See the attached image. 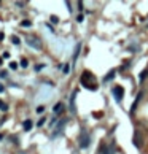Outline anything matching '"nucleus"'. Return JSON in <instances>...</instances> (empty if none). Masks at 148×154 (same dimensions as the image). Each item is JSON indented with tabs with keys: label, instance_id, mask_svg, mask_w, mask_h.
<instances>
[{
	"label": "nucleus",
	"instance_id": "7",
	"mask_svg": "<svg viewBox=\"0 0 148 154\" xmlns=\"http://www.w3.org/2000/svg\"><path fill=\"white\" fill-rule=\"evenodd\" d=\"M64 110H66V105H64L62 102L56 103V105H54V108H53V111H54V114H56V116H57V114H61Z\"/></svg>",
	"mask_w": 148,
	"mask_h": 154
},
{
	"label": "nucleus",
	"instance_id": "5",
	"mask_svg": "<svg viewBox=\"0 0 148 154\" xmlns=\"http://www.w3.org/2000/svg\"><path fill=\"white\" fill-rule=\"evenodd\" d=\"M112 92H113V97H115V100H116V102L123 100V95H124V87L123 86H115L112 89Z\"/></svg>",
	"mask_w": 148,
	"mask_h": 154
},
{
	"label": "nucleus",
	"instance_id": "11",
	"mask_svg": "<svg viewBox=\"0 0 148 154\" xmlns=\"http://www.w3.org/2000/svg\"><path fill=\"white\" fill-rule=\"evenodd\" d=\"M147 78H148V68H145V70H142V72H140V75H138V83L143 84V81H145Z\"/></svg>",
	"mask_w": 148,
	"mask_h": 154
},
{
	"label": "nucleus",
	"instance_id": "1",
	"mask_svg": "<svg viewBox=\"0 0 148 154\" xmlns=\"http://www.w3.org/2000/svg\"><path fill=\"white\" fill-rule=\"evenodd\" d=\"M80 83L83 84V87H86V89H89V91H97L99 89V84H97L96 76L92 75V72H88V70H85V72L81 73Z\"/></svg>",
	"mask_w": 148,
	"mask_h": 154
},
{
	"label": "nucleus",
	"instance_id": "29",
	"mask_svg": "<svg viewBox=\"0 0 148 154\" xmlns=\"http://www.w3.org/2000/svg\"><path fill=\"white\" fill-rule=\"evenodd\" d=\"M3 38H5V35H3V32H0V41H3Z\"/></svg>",
	"mask_w": 148,
	"mask_h": 154
},
{
	"label": "nucleus",
	"instance_id": "30",
	"mask_svg": "<svg viewBox=\"0 0 148 154\" xmlns=\"http://www.w3.org/2000/svg\"><path fill=\"white\" fill-rule=\"evenodd\" d=\"M2 140H3V133H0V142H2Z\"/></svg>",
	"mask_w": 148,
	"mask_h": 154
},
{
	"label": "nucleus",
	"instance_id": "4",
	"mask_svg": "<svg viewBox=\"0 0 148 154\" xmlns=\"http://www.w3.org/2000/svg\"><path fill=\"white\" fill-rule=\"evenodd\" d=\"M132 143L135 144V148H142V146H143V135H142L140 130H135V132H134Z\"/></svg>",
	"mask_w": 148,
	"mask_h": 154
},
{
	"label": "nucleus",
	"instance_id": "19",
	"mask_svg": "<svg viewBox=\"0 0 148 154\" xmlns=\"http://www.w3.org/2000/svg\"><path fill=\"white\" fill-rule=\"evenodd\" d=\"M0 110H2V111H7L8 110V105L5 103V102H2V100H0Z\"/></svg>",
	"mask_w": 148,
	"mask_h": 154
},
{
	"label": "nucleus",
	"instance_id": "14",
	"mask_svg": "<svg viewBox=\"0 0 148 154\" xmlns=\"http://www.w3.org/2000/svg\"><path fill=\"white\" fill-rule=\"evenodd\" d=\"M80 49H81V43H78V45H77V48H75V53H73V62L77 60V57H78V53H80Z\"/></svg>",
	"mask_w": 148,
	"mask_h": 154
},
{
	"label": "nucleus",
	"instance_id": "13",
	"mask_svg": "<svg viewBox=\"0 0 148 154\" xmlns=\"http://www.w3.org/2000/svg\"><path fill=\"white\" fill-rule=\"evenodd\" d=\"M115 75H116V70H110V73L107 75V76H104V81L107 83V81H110V80H113Z\"/></svg>",
	"mask_w": 148,
	"mask_h": 154
},
{
	"label": "nucleus",
	"instance_id": "10",
	"mask_svg": "<svg viewBox=\"0 0 148 154\" xmlns=\"http://www.w3.org/2000/svg\"><path fill=\"white\" fill-rule=\"evenodd\" d=\"M32 127H34V122H32L30 119H26L24 122H22V129H24L26 132H29V130H32Z\"/></svg>",
	"mask_w": 148,
	"mask_h": 154
},
{
	"label": "nucleus",
	"instance_id": "22",
	"mask_svg": "<svg viewBox=\"0 0 148 154\" xmlns=\"http://www.w3.org/2000/svg\"><path fill=\"white\" fill-rule=\"evenodd\" d=\"M43 111H45V106H43V105H40L38 108H37V113H38V114H41Z\"/></svg>",
	"mask_w": 148,
	"mask_h": 154
},
{
	"label": "nucleus",
	"instance_id": "15",
	"mask_svg": "<svg viewBox=\"0 0 148 154\" xmlns=\"http://www.w3.org/2000/svg\"><path fill=\"white\" fill-rule=\"evenodd\" d=\"M21 27H32V21H29V19L21 21Z\"/></svg>",
	"mask_w": 148,
	"mask_h": 154
},
{
	"label": "nucleus",
	"instance_id": "2",
	"mask_svg": "<svg viewBox=\"0 0 148 154\" xmlns=\"http://www.w3.org/2000/svg\"><path fill=\"white\" fill-rule=\"evenodd\" d=\"M26 43L29 45L30 48H34V49H41V48H43L41 40L38 38V37H35V35H27L26 37Z\"/></svg>",
	"mask_w": 148,
	"mask_h": 154
},
{
	"label": "nucleus",
	"instance_id": "17",
	"mask_svg": "<svg viewBox=\"0 0 148 154\" xmlns=\"http://www.w3.org/2000/svg\"><path fill=\"white\" fill-rule=\"evenodd\" d=\"M11 43H13V45H21V40L18 38L16 35H13V37H11Z\"/></svg>",
	"mask_w": 148,
	"mask_h": 154
},
{
	"label": "nucleus",
	"instance_id": "3",
	"mask_svg": "<svg viewBox=\"0 0 148 154\" xmlns=\"http://www.w3.org/2000/svg\"><path fill=\"white\" fill-rule=\"evenodd\" d=\"M78 143H80V149H86V148H89V144H91V137H89V133H88L86 130H83V132L80 133Z\"/></svg>",
	"mask_w": 148,
	"mask_h": 154
},
{
	"label": "nucleus",
	"instance_id": "20",
	"mask_svg": "<svg viewBox=\"0 0 148 154\" xmlns=\"http://www.w3.org/2000/svg\"><path fill=\"white\" fill-rule=\"evenodd\" d=\"M49 19H51L53 24H57V22H59V18H57V16H54V15H53L51 18H49Z\"/></svg>",
	"mask_w": 148,
	"mask_h": 154
},
{
	"label": "nucleus",
	"instance_id": "12",
	"mask_svg": "<svg viewBox=\"0 0 148 154\" xmlns=\"http://www.w3.org/2000/svg\"><path fill=\"white\" fill-rule=\"evenodd\" d=\"M102 154H115V144H110V146H102Z\"/></svg>",
	"mask_w": 148,
	"mask_h": 154
},
{
	"label": "nucleus",
	"instance_id": "26",
	"mask_svg": "<svg viewBox=\"0 0 148 154\" xmlns=\"http://www.w3.org/2000/svg\"><path fill=\"white\" fill-rule=\"evenodd\" d=\"M10 57V53H8V51H5V53H3V59H8Z\"/></svg>",
	"mask_w": 148,
	"mask_h": 154
},
{
	"label": "nucleus",
	"instance_id": "6",
	"mask_svg": "<svg viewBox=\"0 0 148 154\" xmlns=\"http://www.w3.org/2000/svg\"><path fill=\"white\" fill-rule=\"evenodd\" d=\"M67 121H59V122L56 124V127H54L53 130V135H51V140H54L56 137H59V135L62 133V130H64V125H66Z\"/></svg>",
	"mask_w": 148,
	"mask_h": 154
},
{
	"label": "nucleus",
	"instance_id": "21",
	"mask_svg": "<svg viewBox=\"0 0 148 154\" xmlns=\"http://www.w3.org/2000/svg\"><path fill=\"white\" fill-rule=\"evenodd\" d=\"M46 122V118H41L40 121H38V122H37V125H38V127H41V125H43Z\"/></svg>",
	"mask_w": 148,
	"mask_h": 154
},
{
	"label": "nucleus",
	"instance_id": "27",
	"mask_svg": "<svg viewBox=\"0 0 148 154\" xmlns=\"http://www.w3.org/2000/svg\"><path fill=\"white\" fill-rule=\"evenodd\" d=\"M2 92H5V86H3L2 83H0V94H2Z\"/></svg>",
	"mask_w": 148,
	"mask_h": 154
},
{
	"label": "nucleus",
	"instance_id": "28",
	"mask_svg": "<svg viewBox=\"0 0 148 154\" xmlns=\"http://www.w3.org/2000/svg\"><path fill=\"white\" fill-rule=\"evenodd\" d=\"M78 10H80V11L83 10V2H78Z\"/></svg>",
	"mask_w": 148,
	"mask_h": 154
},
{
	"label": "nucleus",
	"instance_id": "8",
	"mask_svg": "<svg viewBox=\"0 0 148 154\" xmlns=\"http://www.w3.org/2000/svg\"><path fill=\"white\" fill-rule=\"evenodd\" d=\"M78 94V91H73V94L70 97V111L72 113H77V106H75V97Z\"/></svg>",
	"mask_w": 148,
	"mask_h": 154
},
{
	"label": "nucleus",
	"instance_id": "16",
	"mask_svg": "<svg viewBox=\"0 0 148 154\" xmlns=\"http://www.w3.org/2000/svg\"><path fill=\"white\" fill-rule=\"evenodd\" d=\"M62 73H64V75H68V73H70V65H68V64H66V65L62 67Z\"/></svg>",
	"mask_w": 148,
	"mask_h": 154
},
{
	"label": "nucleus",
	"instance_id": "18",
	"mask_svg": "<svg viewBox=\"0 0 148 154\" xmlns=\"http://www.w3.org/2000/svg\"><path fill=\"white\" fill-rule=\"evenodd\" d=\"M19 65H21L22 68H27V65H29V60H27V59H21V64H19Z\"/></svg>",
	"mask_w": 148,
	"mask_h": 154
},
{
	"label": "nucleus",
	"instance_id": "33",
	"mask_svg": "<svg viewBox=\"0 0 148 154\" xmlns=\"http://www.w3.org/2000/svg\"><path fill=\"white\" fill-rule=\"evenodd\" d=\"M73 154H78V153H73Z\"/></svg>",
	"mask_w": 148,
	"mask_h": 154
},
{
	"label": "nucleus",
	"instance_id": "23",
	"mask_svg": "<svg viewBox=\"0 0 148 154\" xmlns=\"http://www.w3.org/2000/svg\"><path fill=\"white\" fill-rule=\"evenodd\" d=\"M10 68H11V70H16V68H18V64H16V62H10Z\"/></svg>",
	"mask_w": 148,
	"mask_h": 154
},
{
	"label": "nucleus",
	"instance_id": "9",
	"mask_svg": "<svg viewBox=\"0 0 148 154\" xmlns=\"http://www.w3.org/2000/svg\"><path fill=\"white\" fill-rule=\"evenodd\" d=\"M142 97H143V92H138L137 97H135V102H134V105L131 106V114H134V111H135V108H137V105H138V102H140Z\"/></svg>",
	"mask_w": 148,
	"mask_h": 154
},
{
	"label": "nucleus",
	"instance_id": "24",
	"mask_svg": "<svg viewBox=\"0 0 148 154\" xmlns=\"http://www.w3.org/2000/svg\"><path fill=\"white\" fill-rule=\"evenodd\" d=\"M83 19H85V16H83V15H78V16H77V21H78V22H83Z\"/></svg>",
	"mask_w": 148,
	"mask_h": 154
},
{
	"label": "nucleus",
	"instance_id": "32",
	"mask_svg": "<svg viewBox=\"0 0 148 154\" xmlns=\"http://www.w3.org/2000/svg\"><path fill=\"white\" fill-rule=\"evenodd\" d=\"M145 26H148V18H147V24H145Z\"/></svg>",
	"mask_w": 148,
	"mask_h": 154
},
{
	"label": "nucleus",
	"instance_id": "25",
	"mask_svg": "<svg viewBox=\"0 0 148 154\" xmlns=\"http://www.w3.org/2000/svg\"><path fill=\"white\" fill-rule=\"evenodd\" d=\"M41 68H45V65H43V64H40V65H37V67H35L37 72H38V70H41Z\"/></svg>",
	"mask_w": 148,
	"mask_h": 154
},
{
	"label": "nucleus",
	"instance_id": "31",
	"mask_svg": "<svg viewBox=\"0 0 148 154\" xmlns=\"http://www.w3.org/2000/svg\"><path fill=\"white\" fill-rule=\"evenodd\" d=\"M2 64H3V60H2V59H0V67H2Z\"/></svg>",
	"mask_w": 148,
	"mask_h": 154
}]
</instances>
